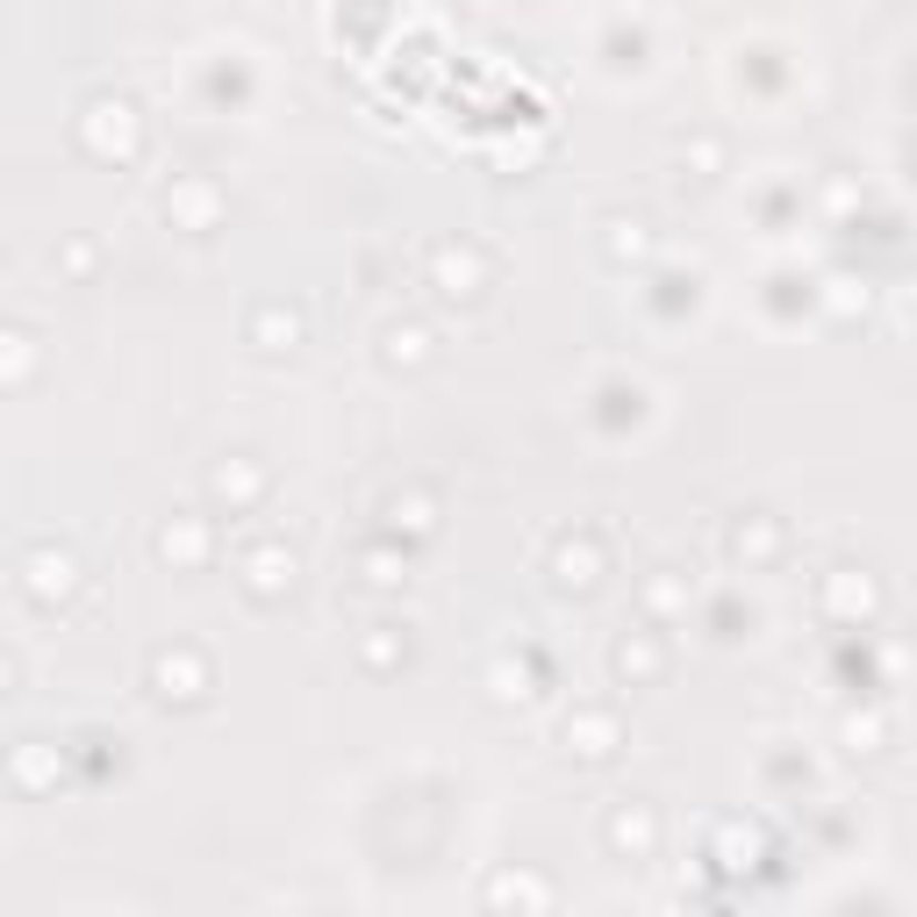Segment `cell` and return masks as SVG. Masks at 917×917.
Instances as JSON below:
<instances>
[{
	"mask_svg": "<svg viewBox=\"0 0 917 917\" xmlns=\"http://www.w3.org/2000/svg\"><path fill=\"white\" fill-rule=\"evenodd\" d=\"M151 674H158V696L165 702H194L208 688V660H202V652H158V660H151Z\"/></svg>",
	"mask_w": 917,
	"mask_h": 917,
	"instance_id": "2",
	"label": "cell"
},
{
	"mask_svg": "<svg viewBox=\"0 0 917 917\" xmlns=\"http://www.w3.org/2000/svg\"><path fill=\"white\" fill-rule=\"evenodd\" d=\"M244 588H251L258 602H272L280 588H295V553H280V545L251 553V559H244Z\"/></svg>",
	"mask_w": 917,
	"mask_h": 917,
	"instance_id": "5",
	"label": "cell"
},
{
	"mask_svg": "<svg viewBox=\"0 0 917 917\" xmlns=\"http://www.w3.org/2000/svg\"><path fill=\"white\" fill-rule=\"evenodd\" d=\"M617 674L624 681H652V674H660V652H652V646H631V638H624V646H617Z\"/></svg>",
	"mask_w": 917,
	"mask_h": 917,
	"instance_id": "11",
	"label": "cell"
},
{
	"mask_svg": "<svg viewBox=\"0 0 917 917\" xmlns=\"http://www.w3.org/2000/svg\"><path fill=\"white\" fill-rule=\"evenodd\" d=\"M580 760H609L617 753V717H602V710H580V745H574Z\"/></svg>",
	"mask_w": 917,
	"mask_h": 917,
	"instance_id": "9",
	"label": "cell"
},
{
	"mask_svg": "<svg viewBox=\"0 0 917 917\" xmlns=\"http://www.w3.org/2000/svg\"><path fill=\"white\" fill-rule=\"evenodd\" d=\"M380 344H388V365H416L431 338H423L416 323H388V338H380Z\"/></svg>",
	"mask_w": 917,
	"mask_h": 917,
	"instance_id": "10",
	"label": "cell"
},
{
	"mask_svg": "<svg viewBox=\"0 0 917 917\" xmlns=\"http://www.w3.org/2000/svg\"><path fill=\"white\" fill-rule=\"evenodd\" d=\"M80 136L94 151H122V158H130V151H136V109H130V101H94L86 122H80Z\"/></svg>",
	"mask_w": 917,
	"mask_h": 917,
	"instance_id": "1",
	"label": "cell"
},
{
	"mask_svg": "<svg viewBox=\"0 0 917 917\" xmlns=\"http://www.w3.org/2000/svg\"><path fill=\"white\" fill-rule=\"evenodd\" d=\"M72 580H80V559L72 553H29V595H37V602L72 595Z\"/></svg>",
	"mask_w": 917,
	"mask_h": 917,
	"instance_id": "7",
	"label": "cell"
},
{
	"mask_svg": "<svg viewBox=\"0 0 917 917\" xmlns=\"http://www.w3.org/2000/svg\"><path fill=\"white\" fill-rule=\"evenodd\" d=\"M595 567H602V559H595L588 538H567V545L553 553V580H559L567 595H588V588H595Z\"/></svg>",
	"mask_w": 917,
	"mask_h": 917,
	"instance_id": "8",
	"label": "cell"
},
{
	"mask_svg": "<svg viewBox=\"0 0 917 917\" xmlns=\"http://www.w3.org/2000/svg\"><path fill=\"white\" fill-rule=\"evenodd\" d=\"M431 272L445 280V295H466V301L481 295V251H473V244H437Z\"/></svg>",
	"mask_w": 917,
	"mask_h": 917,
	"instance_id": "4",
	"label": "cell"
},
{
	"mask_svg": "<svg viewBox=\"0 0 917 917\" xmlns=\"http://www.w3.org/2000/svg\"><path fill=\"white\" fill-rule=\"evenodd\" d=\"M14 681V660H8V652H0V688H8Z\"/></svg>",
	"mask_w": 917,
	"mask_h": 917,
	"instance_id": "14",
	"label": "cell"
},
{
	"mask_svg": "<svg viewBox=\"0 0 917 917\" xmlns=\"http://www.w3.org/2000/svg\"><path fill=\"white\" fill-rule=\"evenodd\" d=\"M229 487H237V495H258V487H266V473H251V466H216V495H229Z\"/></svg>",
	"mask_w": 917,
	"mask_h": 917,
	"instance_id": "12",
	"label": "cell"
},
{
	"mask_svg": "<svg viewBox=\"0 0 917 917\" xmlns=\"http://www.w3.org/2000/svg\"><path fill=\"white\" fill-rule=\"evenodd\" d=\"M652 838H660V817H652L646 803H624V810H609V846H617V853L646 861V853H652Z\"/></svg>",
	"mask_w": 917,
	"mask_h": 917,
	"instance_id": "3",
	"label": "cell"
},
{
	"mask_svg": "<svg viewBox=\"0 0 917 917\" xmlns=\"http://www.w3.org/2000/svg\"><path fill=\"white\" fill-rule=\"evenodd\" d=\"M158 553H165V559H173V553H179V559H194V553H202V530H173V524H165Z\"/></svg>",
	"mask_w": 917,
	"mask_h": 917,
	"instance_id": "13",
	"label": "cell"
},
{
	"mask_svg": "<svg viewBox=\"0 0 917 917\" xmlns=\"http://www.w3.org/2000/svg\"><path fill=\"white\" fill-rule=\"evenodd\" d=\"M295 338H301V316L295 309H280V301H258V309H251V344L258 351H295Z\"/></svg>",
	"mask_w": 917,
	"mask_h": 917,
	"instance_id": "6",
	"label": "cell"
}]
</instances>
